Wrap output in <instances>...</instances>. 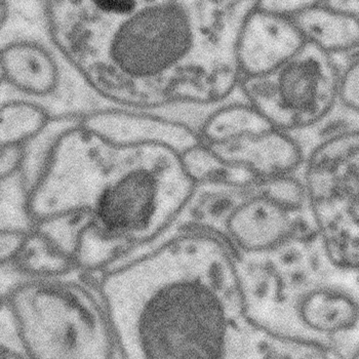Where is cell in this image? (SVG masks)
I'll use <instances>...</instances> for the list:
<instances>
[{"label":"cell","mask_w":359,"mask_h":359,"mask_svg":"<svg viewBox=\"0 0 359 359\" xmlns=\"http://www.w3.org/2000/svg\"><path fill=\"white\" fill-rule=\"evenodd\" d=\"M340 100L359 115V60L342 66Z\"/></svg>","instance_id":"cell-16"},{"label":"cell","mask_w":359,"mask_h":359,"mask_svg":"<svg viewBox=\"0 0 359 359\" xmlns=\"http://www.w3.org/2000/svg\"><path fill=\"white\" fill-rule=\"evenodd\" d=\"M99 294L121 359H341L256 323L236 258L203 230H172L104 274Z\"/></svg>","instance_id":"cell-2"},{"label":"cell","mask_w":359,"mask_h":359,"mask_svg":"<svg viewBox=\"0 0 359 359\" xmlns=\"http://www.w3.org/2000/svg\"><path fill=\"white\" fill-rule=\"evenodd\" d=\"M329 4L334 8L347 13L359 23V0H331Z\"/></svg>","instance_id":"cell-20"},{"label":"cell","mask_w":359,"mask_h":359,"mask_svg":"<svg viewBox=\"0 0 359 359\" xmlns=\"http://www.w3.org/2000/svg\"><path fill=\"white\" fill-rule=\"evenodd\" d=\"M188 219L220 238L236 258L316 230L300 174L243 184H203L188 208Z\"/></svg>","instance_id":"cell-5"},{"label":"cell","mask_w":359,"mask_h":359,"mask_svg":"<svg viewBox=\"0 0 359 359\" xmlns=\"http://www.w3.org/2000/svg\"><path fill=\"white\" fill-rule=\"evenodd\" d=\"M306 43L292 19L261 10L257 1L239 33L237 63L241 79L276 69Z\"/></svg>","instance_id":"cell-10"},{"label":"cell","mask_w":359,"mask_h":359,"mask_svg":"<svg viewBox=\"0 0 359 359\" xmlns=\"http://www.w3.org/2000/svg\"><path fill=\"white\" fill-rule=\"evenodd\" d=\"M24 161V146L8 145L1 147V181L20 178Z\"/></svg>","instance_id":"cell-19"},{"label":"cell","mask_w":359,"mask_h":359,"mask_svg":"<svg viewBox=\"0 0 359 359\" xmlns=\"http://www.w3.org/2000/svg\"><path fill=\"white\" fill-rule=\"evenodd\" d=\"M99 298L71 279L39 276L12 287L2 306L30 359H121Z\"/></svg>","instance_id":"cell-6"},{"label":"cell","mask_w":359,"mask_h":359,"mask_svg":"<svg viewBox=\"0 0 359 359\" xmlns=\"http://www.w3.org/2000/svg\"><path fill=\"white\" fill-rule=\"evenodd\" d=\"M314 2L307 0H263L258 1V6L265 12L292 19L310 8Z\"/></svg>","instance_id":"cell-18"},{"label":"cell","mask_w":359,"mask_h":359,"mask_svg":"<svg viewBox=\"0 0 359 359\" xmlns=\"http://www.w3.org/2000/svg\"><path fill=\"white\" fill-rule=\"evenodd\" d=\"M81 123L100 136L121 143L157 142L182 153L199 144L194 130L156 112L121 108L97 110L83 115Z\"/></svg>","instance_id":"cell-12"},{"label":"cell","mask_w":359,"mask_h":359,"mask_svg":"<svg viewBox=\"0 0 359 359\" xmlns=\"http://www.w3.org/2000/svg\"><path fill=\"white\" fill-rule=\"evenodd\" d=\"M44 106L22 99L1 101V143L26 145L52 121Z\"/></svg>","instance_id":"cell-14"},{"label":"cell","mask_w":359,"mask_h":359,"mask_svg":"<svg viewBox=\"0 0 359 359\" xmlns=\"http://www.w3.org/2000/svg\"><path fill=\"white\" fill-rule=\"evenodd\" d=\"M342 68L307 43L276 69L239 81L247 101L272 126L292 133L323 118L340 101Z\"/></svg>","instance_id":"cell-8"},{"label":"cell","mask_w":359,"mask_h":359,"mask_svg":"<svg viewBox=\"0 0 359 359\" xmlns=\"http://www.w3.org/2000/svg\"><path fill=\"white\" fill-rule=\"evenodd\" d=\"M349 359H359V349Z\"/></svg>","instance_id":"cell-21"},{"label":"cell","mask_w":359,"mask_h":359,"mask_svg":"<svg viewBox=\"0 0 359 359\" xmlns=\"http://www.w3.org/2000/svg\"><path fill=\"white\" fill-rule=\"evenodd\" d=\"M1 359H30L6 313L1 314Z\"/></svg>","instance_id":"cell-17"},{"label":"cell","mask_w":359,"mask_h":359,"mask_svg":"<svg viewBox=\"0 0 359 359\" xmlns=\"http://www.w3.org/2000/svg\"><path fill=\"white\" fill-rule=\"evenodd\" d=\"M236 261L248 309L261 327L341 359L358 351L359 271L334 262L316 230Z\"/></svg>","instance_id":"cell-4"},{"label":"cell","mask_w":359,"mask_h":359,"mask_svg":"<svg viewBox=\"0 0 359 359\" xmlns=\"http://www.w3.org/2000/svg\"><path fill=\"white\" fill-rule=\"evenodd\" d=\"M203 146L222 163L255 179L298 175L305 163L304 155L289 133L273 126Z\"/></svg>","instance_id":"cell-9"},{"label":"cell","mask_w":359,"mask_h":359,"mask_svg":"<svg viewBox=\"0 0 359 359\" xmlns=\"http://www.w3.org/2000/svg\"><path fill=\"white\" fill-rule=\"evenodd\" d=\"M183 153L157 142L121 143L81 121L55 140L28 194L33 223L76 215L79 264L96 267L128 247L161 241L178 223L196 183Z\"/></svg>","instance_id":"cell-3"},{"label":"cell","mask_w":359,"mask_h":359,"mask_svg":"<svg viewBox=\"0 0 359 359\" xmlns=\"http://www.w3.org/2000/svg\"><path fill=\"white\" fill-rule=\"evenodd\" d=\"M1 86L10 99L43 106L62 83V68L48 46L31 39H14L1 46ZM8 100V99H6Z\"/></svg>","instance_id":"cell-11"},{"label":"cell","mask_w":359,"mask_h":359,"mask_svg":"<svg viewBox=\"0 0 359 359\" xmlns=\"http://www.w3.org/2000/svg\"><path fill=\"white\" fill-rule=\"evenodd\" d=\"M292 20L306 41L332 57H343L359 48L358 22L329 1H316Z\"/></svg>","instance_id":"cell-13"},{"label":"cell","mask_w":359,"mask_h":359,"mask_svg":"<svg viewBox=\"0 0 359 359\" xmlns=\"http://www.w3.org/2000/svg\"><path fill=\"white\" fill-rule=\"evenodd\" d=\"M300 177L330 256L339 265L359 271V130L310 154Z\"/></svg>","instance_id":"cell-7"},{"label":"cell","mask_w":359,"mask_h":359,"mask_svg":"<svg viewBox=\"0 0 359 359\" xmlns=\"http://www.w3.org/2000/svg\"><path fill=\"white\" fill-rule=\"evenodd\" d=\"M358 130L359 115L340 100L316 123L289 134L300 148L306 161L310 154L325 144Z\"/></svg>","instance_id":"cell-15"},{"label":"cell","mask_w":359,"mask_h":359,"mask_svg":"<svg viewBox=\"0 0 359 359\" xmlns=\"http://www.w3.org/2000/svg\"><path fill=\"white\" fill-rule=\"evenodd\" d=\"M257 1H50V41L84 83L121 109L157 112L233 96L237 44Z\"/></svg>","instance_id":"cell-1"}]
</instances>
